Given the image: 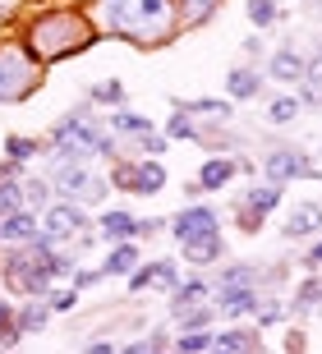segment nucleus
Masks as SVG:
<instances>
[{"mask_svg":"<svg viewBox=\"0 0 322 354\" xmlns=\"http://www.w3.org/2000/svg\"><path fill=\"white\" fill-rule=\"evenodd\" d=\"M69 304H74V290H60V295H51V308H60V313L69 308Z\"/></svg>","mask_w":322,"mask_h":354,"instance_id":"obj_39","label":"nucleus"},{"mask_svg":"<svg viewBox=\"0 0 322 354\" xmlns=\"http://www.w3.org/2000/svg\"><path fill=\"white\" fill-rule=\"evenodd\" d=\"M111 129H116L120 138H143V133L152 129V124H147V120H143V115H129V111H120V115L111 120Z\"/></svg>","mask_w":322,"mask_h":354,"instance_id":"obj_19","label":"nucleus"},{"mask_svg":"<svg viewBox=\"0 0 322 354\" xmlns=\"http://www.w3.org/2000/svg\"><path fill=\"white\" fill-rule=\"evenodd\" d=\"M295 111H299V102H290V97H281V102H271L267 120H271V124H285V120H295Z\"/></svg>","mask_w":322,"mask_h":354,"instance_id":"obj_32","label":"nucleus"},{"mask_svg":"<svg viewBox=\"0 0 322 354\" xmlns=\"http://www.w3.org/2000/svg\"><path fill=\"white\" fill-rule=\"evenodd\" d=\"M51 147L60 152V161H83L88 152H102L106 157V152H111V138L92 124L88 106H74V111L51 129Z\"/></svg>","mask_w":322,"mask_h":354,"instance_id":"obj_1","label":"nucleus"},{"mask_svg":"<svg viewBox=\"0 0 322 354\" xmlns=\"http://www.w3.org/2000/svg\"><path fill=\"white\" fill-rule=\"evenodd\" d=\"M258 267L253 263H235V267H226V272H221V290H235V286H253L258 281Z\"/></svg>","mask_w":322,"mask_h":354,"instance_id":"obj_22","label":"nucleus"},{"mask_svg":"<svg viewBox=\"0 0 322 354\" xmlns=\"http://www.w3.org/2000/svg\"><path fill=\"white\" fill-rule=\"evenodd\" d=\"M55 189H64L69 198H88V203H102V194H106V184L92 180L88 166H78V161H64L55 171Z\"/></svg>","mask_w":322,"mask_h":354,"instance_id":"obj_5","label":"nucleus"},{"mask_svg":"<svg viewBox=\"0 0 322 354\" xmlns=\"http://www.w3.org/2000/svg\"><path fill=\"white\" fill-rule=\"evenodd\" d=\"M0 304H5V299H0Z\"/></svg>","mask_w":322,"mask_h":354,"instance_id":"obj_44","label":"nucleus"},{"mask_svg":"<svg viewBox=\"0 0 322 354\" xmlns=\"http://www.w3.org/2000/svg\"><path fill=\"white\" fill-rule=\"evenodd\" d=\"M309 263H322V244H318V249H313V253H309Z\"/></svg>","mask_w":322,"mask_h":354,"instance_id":"obj_43","label":"nucleus"},{"mask_svg":"<svg viewBox=\"0 0 322 354\" xmlns=\"http://www.w3.org/2000/svg\"><path fill=\"white\" fill-rule=\"evenodd\" d=\"M212 10H217V0H184V14H189V19H198V24H203Z\"/></svg>","mask_w":322,"mask_h":354,"instance_id":"obj_35","label":"nucleus"},{"mask_svg":"<svg viewBox=\"0 0 322 354\" xmlns=\"http://www.w3.org/2000/svg\"><path fill=\"white\" fill-rule=\"evenodd\" d=\"M170 138H198V124H189V111L175 106V120H170Z\"/></svg>","mask_w":322,"mask_h":354,"instance_id":"obj_30","label":"nucleus"},{"mask_svg":"<svg viewBox=\"0 0 322 354\" xmlns=\"http://www.w3.org/2000/svg\"><path fill=\"white\" fill-rule=\"evenodd\" d=\"M244 203H249V212H240V225H244V230H258V225H262V216H271V212L281 207V184H271V180L258 184Z\"/></svg>","mask_w":322,"mask_h":354,"instance_id":"obj_8","label":"nucleus"},{"mask_svg":"<svg viewBox=\"0 0 322 354\" xmlns=\"http://www.w3.org/2000/svg\"><path fill=\"white\" fill-rule=\"evenodd\" d=\"M318 299H322V281L313 276V281H304V286H299V295H295V313H304V308H313Z\"/></svg>","mask_w":322,"mask_h":354,"instance_id":"obj_28","label":"nucleus"},{"mask_svg":"<svg viewBox=\"0 0 322 354\" xmlns=\"http://www.w3.org/2000/svg\"><path fill=\"white\" fill-rule=\"evenodd\" d=\"M212 317H217V313H207V308H193V313H184V317H180V327H184V331L212 327Z\"/></svg>","mask_w":322,"mask_h":354,"instance_id":"obj_33","label":"nucleus"},{"mask_svg":"<svg viewBox=\"0 0 322 354\" xmlns=\"http://www.w3.org/2000/svg\"><path fill=\"white\" fill-rule=\"evenodd\" d=\"M24 189H19V180H0V216H10V212L24 207Z\"/></svg>","mask_w":322,"mask_h":354,"instance_id":"obj_23","label":"nucleus"},{"mask_svg":"<svg viewBox=\"0 0 322 354\" xmlns=\"http://www.w3.org/2000/svg\"><path fill=\"white\" fill-rule=\"evenodd\" d=\"M221 350H253L258 345V331H244V327H231V331H221L217 336Z\"/></svg>","mask_w":322,"mask_h":354,"instance_id":"obj_21","label":"nucleus"},{"mask_svg":"<svg viewBox=\"0 0 322 354\" xmlns=\"http://www.w3.org/2000/svg\"><path fill=\"white\" fill-rule=\"evenodd\" d=\"M106 19L134 37H156L170 19V0H106Z\"/></svg>","mask_w":322,"mask_h":354,"instance_id":"obj_2","label":"nucleus"},{"mask_svg":"<svg viewBox=\"0 0 322 354\" xmlns=\"http://www.w3.org/2000/svg\"><path fill=\"white\" fill-rule=\"evenodd\" d=\"M207 345H217V336L207 327H198V331H184L180 336V350H207Z\"/></svg>","mask_w":322,"mask_h":354,"instance_id":"obj_29","label":"nucleus"},{"mask_svg":"<svg viewBox=\"0 0 322 354\" xmlns=\"http://www.w3.org/2000/svg\"><path fill=\"white\" fill-rule=\"evenodd\" d=\"M33 235H37V221H33L24 207L10 212V216H0V244H28Z\"/></svg>","mask_w":322,"mask_h":354,"instance_id":"obj_11","label":"nucleus"},{"mask_svg":"<svg viewBox=\"0 0 322 354\" xmlns=\"http://www.w3.org/2000/svg\"><path fill=\"white\" fill-rule=\"evenodd\" d=\"M249 19H253V28H271L281 19V5L276 0H249Z\"/></svg>","mask_w":322,"mask_h":354,"instance_id":"obj_20","label":"nucleus"},{"mask_svg":"<svg viewBox=\"0 0 322 354\" xmlns=\"http://www.w3.org/2000/svg\"><path fill=\"white\" fill-rule=\"evenodd\" d=\"M5 152H10V161H28L37 152V143L33 138H5Z\"/></svg>","mask_w":322,"mask_h":354,"instance_id":"obj_31","label":"nucleus"},{"mask_svg":"<svg viewBox=\"0 0 322 354\" xmlns=\"http://www.w3.org/2000/svg\"><path fill=\"white\" fill-rule=\"evenodd\" d=\"M180 111H193V115H212V120H226L231 115V106L226 102H175Z\"/></svg>","mask_w":322,"mask_h":354,"instance_id":"obj_25","label":"nucleus"},{"mask_svg":"<svg viewBox=\"0 0 322 354\" xmlns=\"http://www.w3.org/2000/svg\"><path fill=\"white\" fill-rule=\"evenodd\" d=\"M221 253H226V239H221V230L217 235H203V239H189V244H184V258H189V263H217Z\"/></svg>","mask_w":322,"mask_h":354,"instance_id":"obj_12","label":"nucleus"},{"mask_svg":"<svg viewBox=\"0 0 322 354\" xmlns=\"http://www.w3.org/2000/svg\"><path fill=\"white\" fill-rule=\"evenodd\" d=\"M143 286H156V263L138 267V276H129V290H143Z\"/></svg>","mask_w":322,"mask_h":354,"instance_id":"obj_36","label":"nucleus"},{"mask_svg":"<svg viewBox=\"0 0 322 354\" xmlns=\"http://www.w3.org/2000/svg\"><path fill=\"white\" fill-rule=\"evenodd\" d=\"M19 175V166H0V180H14Z\"/></svg>","mask_w":322,"mask_h":354,"instance_id":"obj_42","label":"nucleus"},{"mask_svg":"<svg viewBox=\"0 0 322 354\" xmlns=\"http://www.w3.org/2000/svg\"><path fill=\"white\" fill-rule=\"evenodd\" d=\"M304 69H309V65H304L295 51H276L267 60V74H271V79H304Z\"/></svg>","mask_w":322,"mask_h":354,"instance_id":"obj_17","label":"nucleus"},{"mask_svg":"<svg viewBox=\"0 0 322 354\" xmlns=\"http://www.w3.org/2000/svg\"><path fill=\"white\" fill-rule=\"evenodd\" d=\"M46 313H51L46 304H28L24 313H19V327H24V331H42V327H46Z\"/></svg>","mask_w":322,"mask_h":354,"instance_id":"obj_26","label":"nucleus"},{"mask_svg":"<svg viewBox=\"0 0 322 354\" xmlns=\"http://www.w3.org/2000/svg\"><path fill=\"white\" fill-rule=\"evenodd\" d=\"M111 180L129 194H161V184H166V171L156 166V161H143V166H116Z\"/></svg>","mask_w":322,"mask_h":354,"instance_id":"obj_6","label":"nucleus"},{"mask_svg":"<svg viewBox=\"0 0 322 354\" xmlns=\"http://www.w3.org/2000/svg\"><path fill=\"white\" fill-rule=\"evenodd\" d=\"M203 295H207V281H189V286H175V290H170L175 308H180V304H198Z\"/></svg>","mask_w":322,"mask_h":354,"instance_id":"obj_27","label":"nucleus"},{"mask_svg":"<svg viewBox=\"0 0 322 354\" xmlns=\"http://www.w3.org/2000/svg\"><path fill=\"white\" fill-rule=\"evenodd\" d=\"M235 171H253V166H244V161H235V157H217V161H207L203 171H198V180L189 184L193 194L198 189H221V184H231Z\"/></svg>","mask_w":322,"mask_h":354,"instance_id":"obj_10","label":"nucleus"},{"mask_svg":"<svg viewBox=\"0 0 322 354\" xmlns=\"http://www.w3.org/2000/svg\"><path fill=\"white\" fill-rule=\"evenodd\" d=\"M24 194L33 198V203H46V194H51V189H46V180H33V184L24 189Z\"/></svg>","mask_w":322,"mask_h":354,"instance_id":"obj_38","label":"nucleus"},{"mask_svg":"<svg viewBox=\"0 0 322 354\" xmlns=\"http://www.w3.org/2000/svg\"><path fill=\"white\" fill-rule=\"evenodd\" d=\"M281 317H285V308H281V304H276V299H271V304H262V308H258V322H262V327H276Z\"/></svg>","mask_w":322,"mask_h":354,"instance_id":"obj_34","label":"nucleus"},{"mask_svg":"<svg viewBox=\"0 0 322 354\" xmlns=\"http://www.w3.org/2000/svg\"><path fill=\"white\" fill-rule=\"evenodd\" d=\"M304 74H309V79H318V83H322V51H318V55H313V60H309V69H304Z\"/></svg>","mask_w":322,"mask_h":354,"instance_id":"obj_40","label":"nucleus"},{"mask_svg":"<svg viewBox=\"0 0 322 354\" xmlns=\"http://www.w3.org/2000/svg\"><path fill=\"white\" fill-rule=\"evenodd\" d=\"M304 106H322V88H304Z\"/></svg>","mask_w":322,"mask_h":354,"instance_id":"obj_41","label":"nucleus"},{"mask_svg":"<svg viewBox=\"0 0 322 354\" xmlns=\"http://www.w3.org/2000/svg\"><path fill=\"white\" fill-rule=\"evenodd\" d=\"M304 175H313V180H318V166H313L309 157H304V152H295V147H276V152H271L267 157V180L271 184H285V180H304Z\"/></svg>","mask_w":322,"mask_h":354,"instance_id":"obj_4","label":"nucleus"},{"mask_svg":"<svg viewBox=\"0 0 322 354\" xmlns=\"http://www.w3.org/2000/svg\"><path fill=\"white\" fill-rule=\"evenodd\" d=\"M249 308H258V295H253V286L221 290V313H226V317H244Z\"/></svg>","mask_w":322,"mask_h":354,"instance_id":"obj_15","label":"nucleus"},{"mask_svg":"<svg viewBox=\"0 0 322 354\" xmlns=\"http://www.w3.org/2000/svg\"><path fill=\"white\" fill-rule=\"evenodd\" d=\"M170 230H175V239H180V244L203 239V235H217V212H212V207H184L180 216L170 221Z\"/></svg>","mask_w":322,"mask_h":354,"instance_id":"obj_9","label":"nucleus"},{"mask_svg":"<svg viewBox=\"0 0 322 354\" xmlns=\"http://www.w3.org/2000/svg\"><path fill=\"white\" fill-rule=\"evenodd\" d=\"M102 235L111 239V244H125V239L138 235V221H134L129 212H106L102 216Z\"/></svg>","mask_w":322,"mask_h":354,"instance_id":"obj_14","label":"nucleus"},{"mask_svg":"<svg viewBox=\"0 0 322 354\" xmlns=\"http://www.w3.org/2000/svg\"><path fill=\"white\" fill-rule=\"evenodd\" d=\"M322 225V207H313V203H304V207L285 221V239H299V235H309V230H318Z\"/></svg>","mask_w":322,"mask_h":354,"instance_id":"obj_16","label":"nucleus"},{"mask_svg":"<svg viewBox=\"0 0 322 354\" xmlns=\"http://www.w3.org/2000/svg\"><path fill=\"white\" fill-rule=\"evenodd\" d=\"M258 88H262V74H258V69H231V74H226V92H231L235 102L258 97Z\"/></svg>","mask_w":322,"mask_h":354,"instance_id":"obj_13","label":"nucleus"},{"mask_svg":"<svg viewBox=\"0 0 322 354\" xmlns=\"http://www.w3.org/2000/svg\"><path fill=\"white\" fill-rule=\"evenodd\" d=\"M134 267H138V249H134V244H116L102 272H106V276H129Z\"/></svg>","mask_w":322,"mask_h":354,"instance_id":"obj_18","label":"nucleus"},{"mask_svg":"<svg viewBox=\"0 0 322 354\" xmlns=\"http://www.w3.org/2000/svg\"><path fill=\"white\" fill-rule=\"evenodd\" d=\"M102 276H106V272H74V286H78V290H92Z\"/></svg>","mask_w":322,"mask_h":354,"instance_id":"obj_37","label":"nucleus"},{"mask_svg":"<svg viewBox=\"0 0 322 354\" xmlns=\"http://www.w3.org/2000/svg\"><path fill=\"white\" fill-rule=\"evenodd\" d=\"M33 83H37V69L28 65V55H19V51H0V102H14V97H24Z\"/></svg>","mask_w":322,"mask_h":354,"instance_id":"obj_3","label":"nucleus"},{"mask_svg":"<svg viewBox=\"0 0 322 354\" xmlns=\"http://www.w3.org/2000/svg\"><path fill=\"white\" fill-rule=\"evenodd\" d=\"M92 102H102V106H120V102H125V83H116V79L97 83V88H92Z\"/></svg>","mask_w":322,"mask_h":354,"instance_id":"obj_24","label":"nucleus"},{"mask_svg":"<svg viewBox=\"0 0 322 354\" xmlns=\"http://www.w3.org/2000/svg\"><path fill=\"white\" fill-rule=\"evenodd\" d=\"M46 235L55 239V244H60V239H69V235H83V230H88V212L78 207V203H55L51 212H46Z\"/></svg>","mask_w":322,"mask_h":354,"instance_id":"obj_7","label":"nucleus"}]
</instances>
